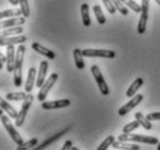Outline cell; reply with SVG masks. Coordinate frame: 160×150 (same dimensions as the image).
<instances>
[{
    "label": "cell",
    "mask_w": 160,
    "mask_h": 150,
    "mask_svg": "<svg viewBox=\"0 0 160 150\" xmlns=\"http://www.w3.org/2000/svg\"><path fill=\"white\" fill-rule=\"evenodd\" d=\"M24 22H26V18H24V16L23 18H19V16L11 18V19H7V20L0 21V29L15 27V26H22Z\"/></svg>",
    "instance_id": "obj_14"
},
{
    "label": "cell",
    "mask_w": 160,
    "mask_h": 150,
    "mask_svg": "<svg viewBox=\"0 0 160 150\" xmlns=\"http://www.w3.org/2000/svg\"><path fill=\"white\" fill-rule=\"evenodd\" d=\"M112 148L115 149H128V150H139L140 147L135 143L128 142V141H115L112 143Z\"/></svg>",
    "instance_id": "obj_18"
},
{
    "label": "cell",
    "mask_w": 160,
    "mask_h": 150,
    "mask_svg": "<svg viewBox=\"0 0 160 150\" xmlns=\"http://www.w3.org/2000/svg\"><path fill=\"white\" fill-rule=\"evenodd\" d=\"M0 62H1V63H6V56L2 55L1 53H0Z\"/></svg>",
    "instance_id": "obj_38"
},
{
    "label": "cell",
    "mask_w": 160,
    "mask_h": 150,
    "mask_svg": "<svg viewBox=\"0 0 160 150\" xmlns=\"http://www.w3.org/2000/svg\"><path fill=\"white\" fill-rule=\"evenodd\" d=\"M32 48L34 49L37 54L43 55V56H45L47 58H49V59H55V58H56V54L53 53V51H51V50L48 48H45L44 45H41L40 43H37V42H34V43H32Z\"/></svg>",
    "instance_id": "obj_15"
},
{
    "label": "cell",
    "mask_w": 160,
    "mask_h": 150,
    "mask_svg": "<svg viewBox=\"0 0 160 150\" xmlns=\"http://www.w3.org/2000/svg\"><path fill=\"white\" fill-rule=\"evenodd\" d=\"M115 142V137L112 136V135H110V136H108L107 138H104V141L102 143H101L100 146L98 147L96 149L98 150H106V149H108L109 147L112 146V143Z\"/></svg>",
    "instance_id": "obj_31"
},
{
    "label": "cell",
    "mask_w": 160,
    "mask_h": 150,
    "mask_svg": "<svg viewBox=\"0 0 160 150\" xmlns=\"http://www.w3.org/2000/svg\"><path fill=\"white\" fill-rule=\"evenodd\" d=\"M112 4H114V6L116 7V9L118 11V12L122 14V15H128V8H127V6L121 1V0H112Z\"/></svg>",
    "instance_id": "obj_30"
},
{
    "label": "cell",
    "mask_w": 160,
    "mask_h": 150,
    "mask_svg": "<svg viewBox=\"0 0 160 150\" xmlns=\"http://www.w3.org/2000/svg\"><path fill=\"white\" fill-rule=\"evenodd\" d=\"M102 3H103V5L106 6V8H107V11H108L110 14H115V12H116L117 9H116V7L114 6L112 0H102Z\"/></svg>",
    "instance_id": "obj_34"
},
{
    "label": "cell",
    "mask_w": 160,
    "mask_h": 150,
    "mask_svg": "<svg viewBox=\"0 0 160 150\" xmlns=\"http://www.w3.org/2000/svg\"><path fill=\"white\" fill-rule=\"evenodd\" d=\"M154 1H156L157 4H158V5H159V6H160V0H154Z\"/></svg>",
    "instance_id": "obj_42"
},
{
    "label": "cell",
    "mask_w": 160,
    "mask_h": 150,
    "mask_svg": "<svg viewBox=\"0 0 160 150\" xmlns=\"http://www.w3.org/2000/svg\"><path fill=\"white\" fill-rule=\"evenodd\" d=\"M0 108H2L5 112H7L9 118L16 119V116H18V112L14 110V107L8 104L7 99L5 100L4 98H1V97H0Z\"/></svg>",
    "instance_id": "obj_19"
},
{
    "label": "cell",
    "mask_w": 160,
    "mask_h": 150,
    "mask_svg": "<svg viewBox=\"0 0 160 150\" xmlns=\"http://www.w3.org/2000/svg\"><path fill=\"white\" fill-rule=\"evenodd\" d=\"M71 149H72V150H78V149H79V148H77V147H72Z\"/></svg>",
    "instance_id": "obj_40"
},
{
    "label": "cell",
    "mask_w": 160,
    "mask_h": 150,
    "mask_svg": "<svg viewBox=\"0 0 160 150\" xmlns=\"http://www.w3.org/2000/svg\"><path fill=\"white\" fill-rule=\"evenodd\" d=\"M48 68H49V63L47 61H42L40 64V69H38V73H37V78H36V86L37 87H41V86L44 84L45 81V77H47V72H48Z\"/></svg>",
    "instance_id": "obj_13"
},
{
    "label": "cell",
    "mask_w": 160,
    "mask_h": 150,
    "mask_svg": "<svg viewBox=\"0 0 160 150\" xmlns=\"http://www.w3.org/2000/svg\"><path fill=\"white\" fill-rule=\"evenodd\" d=\"M57 79H58V73L53 72L49 76V78L47 80L44 81V84L40 87V92L37 94V100L38 101H44L45 100V98H47L48 93L50 92V90L53 87Z\"/></svg>",
    "instance_id": "obj_4"
},
{
    "label": "cell",
    "mask_w": 160,
    "mask_h": 150,
    "mask_svg": "<svg viewBox=\"0 0 160 150\" xmlns=\"http://www.w3.org/2000/svg\"><path fill=\"white\" fill-rule=\"evenodd\" d=\"M0 121H1L2 126H4L5 128H6V130L8 132L11 138H13V141H14L18 146L21 144V143H23V140L21 137V135L19 134L18 130L14 128V126L12 125V122H11V120H9V118H8L7 115H2V116L0 118Z\"/></svg>",
    "instance_id": "obj_7"
},
{
    "label": "cell",
    "mask_w": 160,
    "mask_h": 150,
    "mask_svg": "<svg viewBox=\"0 0 160 150\" xmlns=\"http://www.w3.org/2000/svg\"><path fill=\"white\" fill-rule=\"evenodd\" d=\"M140 123L137 120H135V121L130 122V123H128V125H125V126L123 127V129H122V132L123 133H131V132H133L135 129H137V128H139Z\"/></svg>",
    "instance_id": "obj_33"
},
{
    "label": "cell",
    "mask_w": 160,
    "mask_h": 150,
    "mask_svg": "<svg viewBox=\"0 0 160 150\" xmlns=\"http://www.w3.org/2000/svg\"><path fill=\"white\" fill-rule=\"evenodd\" d=\"M24 53H26V47L20 44L18 47L15 56V66H14V85L16 87H20L22 85V65H23Z\"/></svg>",
    "instance_id": "obj_1"
},
{
    "label": "cell",
    "mask_w": 160,
    "mask_h": 150,
    "mask_svg": "<svg viewBox=\"0 0 160 150\" xmlns=\"http://www.w3.org/2000/svg\"><path fill=\"white\" fill-rule=\"evenodd\" d=\"M15 47L14 44L7 45V51H6V66H7L8 72H14V66H15Z\"/></svg>",
    "instance_id": "obj_11"
},
{
    "label": "cell",
    "mask_w": 160,
    "mask_h": 150,
    "mask_svg": "<svg viewBox=\"0 0 160 150\" xmlns=\"http://www.w3.org/2000/svg\"><path fill=\"white\" fill-rule=\"evenodd\" d=\"M26 97H27V93H23V92H9L6 94V99L8 101H21V100H24Z\"/></svg>",
    "instance_id": "obj_25"
},
{
    "label": "cell",
    "mask_w": 160,
    "mask_h": 150,
    "mask_svg": "<svg viewBox=\"0 0 160 150\" xmlns=\"http://www.w3.org/2000/svg\"><path fill=\"white\" fill-rule=\"evenodd\" d=\"M93 12H94V15H95L96 20L100 24H104L106 23V16H104L103 12H102V9L99 5H95L94 7H93Z\"/></svg>",
    "instance_id": "obj_27"
},
{
    "label": "cell",
    "mask_w": 160,
    "mask_h": 150,
    "mask_svg": "<svg viewBox=\"0 0 160 150\" xmlns=\"http://www.w3.org/2000/svg\"><path fill=\"white\" fill-rule=\"evenodd\" d=\"M27 41V36L24 35H14V36H8L0 39V45L5 47V45H11V44H22Z\"/></svg>",
    "instance_id": "obj_12"
},
{
    "label": "cell",
    "mask_w": 160,
    "mask_h": 150,
    "mask_svg": "<svg viewBox=\"0 0 160 150\" xmlns=\"http://www.w3.org/2000/svg\"><path fill=\"white\" fill-rule=\"evenodd\" d=\"M11 4L13 5V6H16V5H19L20 4V0H8Z\"/></svg>",
    "instance_id": "obj_37"
},
{
    "label": "cell",
    "mask_w": 160,
    "mask_h": 150,
    "mask_svg": "<svg viewBox=\"0 0 160 150\" xmlns=\"http://www.w3.org/2000/svg\"><path fill=\"white\" fill-rule=\"evenodd\" d=\"M91 72H92L93 77H94L96 84H98V86H99V90H100L101 93L103 94V96H108L109 87H108V85H107L106 80H104L103 75L101 73L100 68H99L98 65H93L92 68H91Z\"/></svg>",
    "instance_id": "obj_5"
},
{
    "label": "cell",
    "mask_w": 160,
    "mask_h": 150,
    "mask_svg": "<svg viewBox=\"0 0 160 150\" xmlns=\"http://www.w3.org/2000/svg\"><path fill=\"white\" fill-rule=\"evenodd\" d=\"M157 149H158V150H160V142L158 143V147H157Z\"/></svg>",
    "instance_id": "obj_43"
},
{
    "label": "cell",
    "mask_w": 160,
    "mask_h": 150,
    "mask_svg": "<svg viewBox=\"0 0 160 150\" xmlns=\"http://www.w3.org/2000/svg\"><path fill=\"white\" fill-rule=\"evenodd\" d=\"M22 14L21 9H6L0 12V20H2L5 18H15V16H20Z\"/></svg>",
    "instance_id": "obj_26"
},
{
    "label": "cell",
    "mask_w": 160,
    "mask_h": 150,
    "mask_svg": "<svg viewBox=\"0 0 160 150\" xmlns=\"http://www.w3.org/2000/svg\"><path fill=\"white\" fill-rule=\"evenodd\" d=\"M82 55L85 57H102V58H115L116 56L115 51L106 49H84Z\"/></svg>",
    "instance_id": "obj_8"
},
{
    "label": "cell",
    "mask_w": 160,
    "mask_h": 150,
    "mask_svg": "<svg viewBox=\"0 0 160 150\" xmlns=\"http://www.w3.org/2000/svg\"><path fill=\"white\" fill-rule=\"evenodd\" d=\"M20 9L22 12V15L24 18H29L30 15V9H29V4H28V0H20Z\"/></svg>",
    "instance_id": "obj_32"
},
{
    "label": "cell",
    "mask_w": 160,
    "mask_h": 150,
    "mask_svg": "<svg viewBox=\"0 0 160 150\" xmlns=\"http://www.w3.org/2000/svg\"><path fill=\"white\" fill-rule=\"evenodd\" d=\"M32 101H34V96L30 93L27 94V97L24 98L23 104L21 106L20 112H18V116L15 119V126L16 127H21L23 125L24 120H26V116H27V113H28L29 108L32 106Z\"/></svg>",
    "instance_id": "obj_3"
},
{
    "label": "cell",
    "mask_w": 160,
    "mask_h": 150,
    "mask_svg": "<svg viewBox=\"0 0 160 150\" xmlns=\"http://www.w3.org/2000/svg\"><path fill=\"white\" fill-rule=\"evenodd\" d=\"M143 84H144L143 78H137V79H135V81L131 83L130 87H129L128 91H127V96H128L129 98H132L137 92H138V90L143 86Z\"/></svg>",
    "instance_id": "obj_20"
},
{
    "label": "cell",
    "mask_w": 160,
    "mask_h": 150,
    "mask_svg": "<svg viewBox=\"0 0 160 150\" xmlns=\"http://www.w3.org/2000/svg\"><path fill=\"white\" fill-rule=\"evenodd\" d=\"M71 148H72V142L68 140V141H66V142L64 143V146H63V148H62V149L68 150V149H71Z\"/></svg>",
    "instance_id": "obj_36"
},
{
    "label": "cell",
    "mask_w": 160,
    "mask_h": 150,
    "mask_svg": "<svg viewBox=\"0 0 160 150\" xmlns=\"http://www.w3.org/2000/svg\"><path fill=\"white\" fill-rule=\"evenodd\" d=\"M68 128H66V129H63V130H62V132H59L58 134H56V135H55V136H52V137H50V138H49V140H47V141H44L43 143H41L40 146H37L36 148H34V149H36V150H41V149H44V148H47V147L50 146L51 143H53V142H55V141H57V140H58V138H59V137H62V136H63V135H64L65 133L68 132Z\"/></svg>",
    "instance_id": "obj_22"
},
{
    "label": "cell",
    "mask_w": 160,
    "mask_h": 150,
    "mask_svg": "<svg viewBox=\"0 0 160 150\" xmlns=\"http://www.w3.org/2000/svg\"><path fill=\"white\" fill-rule=\"evenodd\" d=\"M142 12H140V18L138 21V27L137 32L139 34H144L146 30V24L148 20V8H150V0H142Z\"/></svg>",
    "instance_id": "obj_6"
},
{
    "label": "cell",
    "mask_w": 160,
    "mask_h": 150,
    "mask_svg": "<svg viewBox=\"0 0 160 150\" xmlns=\"http://www.w3.org/2000/svg\"><path fill=\"white\" fill-rule=\"evenodd\" d=\"M37 143H38V140H37L36 137L30 138V140H29V141H27V142H23V143H21V144H19L16 149H18V150L32 149V148H34V147H36V146H37Z\"/></svg>",
    "instance_id": "obj_28"
},
{
    "label": "cell",
    "mask_w": 160,
    "mask_h": 150,
    "mask_svg": "<svg viewBox=\"0 0 160 150\" xmlns=\"http://www.w3.org/2000/svg\"><path fill=\"white\" fill-rule=\"evenodd\" d=\"M23 33V28L20 26H15V27H9V28H5L4 30H0V39L8 36H14V35H20Z\"/></svg>",
    "instance_id": "obj_17"
},
{
    "label": "cell",
    "mask_w": 160,
    "mask_h": 150,
    "mask_svg": "<svg viewBox=\"0 0 160 150\" xmlns=\"http://www.w3.org/2000/svg\"><path fill=\"white\" fill-rule=\"evenodd\" d=\"M120 141H128V142H139V143H146V144H158L159 140L154 136H146V135H139V134H131V133H123L118 136Z\"/></svg>",
    "instance_id": "obj_2"
},
{
    "label": "cell",
    "mask_w": 160,
    "mask_h": 150,
    "mask_svg": "<svg viewBox=\"0 0 160 150\" xmlns=\"http://www.w3.org/2000/svg\"><path fill=\"white\" fill-rule=\"evenodd\" d=\"M81 11V18H82V23L85 27L91 26V18H89V6L87 4H82L80 6Z\"/></svg>",
    "instance_id": "obj_23"
},
{
    "label": "cell",
    "mask_w": 160,
    "mask_h": 150,
    "mask_svg": "<svg viewBox=\"0 0 160 150\" xmlns=\"http://www.w3.org/2000/svg\"><path fill=\"white\" fill-rule=\"evenodd\" d=\"M73 58H74V63L76 66L79 70H82L85 68V62H84V55H82V50L80 49H74L73 50Z\"/></svg>",
    "instance_id": "obj_21"
},
{
    "label": "cell",
    "mask_w": 160,
    "mask_h": 150,
    "mask_svg": "<svg viewBox=\"0 0 160 150\" xmlns=\"http://www.w3.org/2000/svg\"><path fill=\"white\" fill-rule=\"evenodd\" d=\"M71 105V101L68 99H62V100H53V101H42L41 107L43 110H57V108H64Z\"/></svg>",
    "instance_id": "obj_10"
},
{
    "label": "cell",
    "mask_w": 160,
    "mask_h": 150,
    "mask_svg": "<svg viewBox=\"0 0 160 150\" xmlns=\"http://www.w3.org/2000/svg\"><path fill=\"white\" fill-rule=\"evenodd\" d=\"M2 112H4V110H2V108H0V118L2 116Z\"/></svg>",
    "instance_id": "obj_39"
},
{
    "label": "cell",
    "mask_w": 160,
    "mask_h": 150,
    "mask_svg": "<svg viewBox=\"0 0 160 150\" xmlns=\"http://www.w3.org/2000/svg\"><path fill=\"white\" fill-rule=\"evenodd\" d=\"M2 64H4V63H1V62H0V70L2 69V66H4V65H2Z\"/></svg>",
    "instance_id": "obj_41"
},
{
    "label": "cell",
    "mask_w": 160,
    "mask_h": 150,
    "mask_svg": "<svg viewBox=\"0 0 160 150\" xmlns=\"http://www.w3.org/2000/svg\"><path fill=\"white\" fill-rule=\"evenodd\" d=\"M143 99H144L143 94H135L128 104H125V105L122 106L120 110H118V114H120V115H125V114H128L129 112L133 110L136 106L139 105L140 102L143 101Z\"/></svg>",
    "instance_id": "obj_9"
},
{
    "label": "cell",
    "mask_w": 160,
    "mask_h": 150,
    "mask_svg": "<svg viewBox=\"0 0 160 150\" xmlns=\"http://www.w3.org/2000/svg\"><path fill=\"white\" fill-rule=\"evenodd\" d=\"M36 81V69L35 68H30L28 70V76H27V80H26V85H24V90L26 92H32V87L35 85Z\"/></svg>",
    "instance_id": "obj_16"
},
{
    "label": "cell",
    "mask_w": 160,
    "mask_h": 150,
    "mask_svg": "<svg viewBox=\"0 0 160 150\" xmlns=\"http://www.w3.org/2000/svg\"><path fill=\"white\" fill-rule=\"evenodd\" d=\"M135 119H136L137 121L140 123V126L143 127L144 129L146 130H151L152 129V125H151V121L150 120H148V118H145L143 114L140 113V112H137L136 114H135Z\"/></svg>",
    "instance_id": "obj_24"
},
{
    "label": "cell",
    "mask_w": 160,
    "mask_h": 150,
    "mask_svg": "<svg viewBox=\"0 0 160 150\" xmlns=\"http://www.w3.org/2000/svg\"><path fill=\"white\" fill-rule=\"evenodd\" d=\"M121 1H122L128 8H131L133 12H136V13L142 12V6H140L139 4H137L136 1H133V0H121Z\"/></svg>",
    "instance_id": "obj_29"
},
{
    "label": "cell",
    "mask_w": 160,
    "mask_h": 150,
    "mask_svg": "<svg viewBox=\"0 0 160 150\" xmlns=\"http://www.w3.org/2000/svg\"><path fill=\"white\" fill-rule=\"evenodd\" d=\"M146 118H148V120H150V121H159L160 120V112H156V113L148 114Z\"/></svg>",
    "instance_id": "obj_35"
}]
</instances>
